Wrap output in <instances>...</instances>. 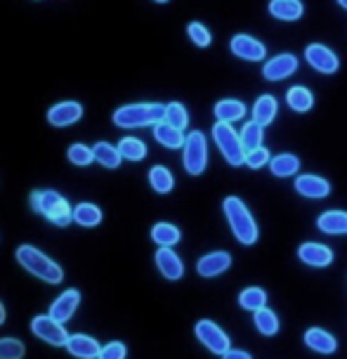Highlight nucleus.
Instances as JSON below:
<instances>
[{
    "instance_id": "37",
    "label": "nucleus",
    "mask_w": 347,
    "mask_h": 359,
    "mask_svg": "<svg viewBox=\"0 0 347 359\" xmlns=\"http://www.w3.org/2000/svg\"><path fill=\"white\" fill-rule=\"evenodd\" d=\"M27 357V345L19 338L3 336L0 338V359H24Z\"/></svg>"
},
{
    "instance_id": "12",
    "label": "nucleus",
    "mask_w": 347,
    "mask_h": 359,
    "mask_svg": "<svg viewBox=\"0 0 347 359\" xmlns=\"http://www.w3.org/2000/svg\"><path fill=\"white\" fill-rule=\"evenodd\" d=\"M298 72V57L293 53H281V55H274L269 57L262 67V79L269 81V83H276V81H286L288 76H293Z\"/></svg>"
},
{
    "instance_id": "16",
    "label": "nucleus",
    "mask_w": 347,
    "mask_h": 359,
    "mask_svg": "<svg viewBox=\"0 0 347 359\" xmlns=\"http://www.w3.org/2000/svg\"><path fill=\"white\" fill-rule=\"evenodd\" d=\"M231 267V255L227 251H213V253H205L201 258L196 260V274L203 279H213L220 277L227 269Z\"/></svg>"
},
{
    "instance_id": "33",
    "label": "nucleus",
    "mask_w": 347,
    "mask_h": 359,
    "mask_svg": "<svg viewBox=\"0 0 347 359\" xmlns=\"http://www.w3.org/2000/svg\"><path fill=\"white\" fill-rule=\"evenodd\" d=\"M239 307L248 312H258L262 307H267V291L260 286H248L239 293Z\"/></svg>"
},
{
    "instance_id": "1",
    "label": "nucleus",
    "mask_w": 347,
    "mask_h": 359,
    "mask_svg": "<svg viewBox=\"0 0 347 359\" xmlns=\"http://www.w3.org/2000/svg\"><path fill=\"white\" fill-rule=\"evenodd\" d=\"M29 206L55 227H69L74 222L72 203L57 189H34L29 194Z\"/></svg>"
},
{
    "instance_id": "44",
    "label": "nucleus",
    "mask_w": 347,
    "mask_h": 359,
    "mask_svg": "<svg viewBox=\"0 0 347 359\" xmlns=\"http://www.w3.org/2000/svg\"><path fill=\"white\" fill-rule=\"evenodd\" d=\"M154 3H158V5H163V3H170V0H154Z\"/></svg>"
},
{
    "instance_id": "28",
    "label": "nucleus",
    "mask_w": 347,
    "mask_h": 359,
    "mask_svg": "<svg viewBox=\"0 0 347 359\" xmlns=\"http://www.w3.org/2000/svg\"><path fill=\"white\" fill-rule=\"evenodd\" d=\"M300 170V158L295 156V154H276L272 156V161H269V172H272L274 177H293L298 175Z\"/></svg>"
},
{
    "instance_id": "6",
    "label": "nucleus",
    "mask_w": 347,
    "mask_h": 359,
    "mask_svg": "<svg viewBox=\"0 0 347 359\" xmlns=\"http://www.w3.org/2000/svg\"><path fill=\"white\" fill-rule=\"evenodd\" d=\"M182 165L187 175L198 177L208 168V137L203 130H191L182 147Z\"/></svg>"
},
{
    "instance_id": "2",
    "label": "nucleus",
    "mask_w": 347,
    "mask_h": 359,
    "mask_svg": "<svg viewBox=\"0 0 347 359\" xmlns=\"http://www.w3.org/2000/svg\"><path fill=\"white\" fill-rule=\"evenodd\" d=\"M15 260L19 262V267L27 269L29 274H34L36 279L45 281V284H62L64 281V269L60 262H55L50 255H45L41 248L31 246V243H22L15 251Z\"/></svg>"
},
{
    "instance_id": "26",
    "label": "nucleus",
    "mask_w": 347,
    "mask_h": 359,
    "mask_svg": "<svg viewBox=\"0 0 347 359\" xmlns=\"http://www.w3.org/2000/svg\"><path fill=\"white\" fill-rule=\"evenodd\" d=\"M250 114H253V121H258L260 126L267 128L276 118V114H279V102H276L274 95H260Z\"/></svg>"
},
{
    "instance_id": "25",
    "label": "nucleus",
    "mask_w": 347,
    "mask_h": 359,
    "mask_svg": "<svg viewBox=\"0 0 347 359\" xmlns=\"http://www.w3.org/2000/svg\"><path fill=\"white\" fill-rule=\"evenodd\" d=\"M286 104L288 109H293L295 114H307L314 107V95L307 86H293L286 93Z\"/></svg>"
},
{
    "instance_id": "22",
    "label": "nucleus",
    "mask_w": 347,
    "mask_h": 359,
    "mask_svg": "<svg viewBox=\"0 0 347 359\" xmlns=\"http://www.w3.org/2000/svg\"><path fill=\"white\" fill-rule=\"evenodd\" d=\"M317 229L329 236L347 234V210H326L317 217Z\"/></svg>"
},
{
    "instance_id": "21",
    "label": "nucleus",
    "mask_w": 347,
    "mask_h": 359,
    "mask_svg": "<svg viewBox=\"0 0 347 359\" xmlns=\"http://www.w3.org/2000/svg\"><path fill=\"white\" fill-rule=\"evenodd\" d=\"M267 10L279 22H298L305 15L303 0H269Z\"/></svg>"
},
{
    "instance_id": "4",
    "label": "nucleus",
    "mask_w": 347,
    "mask_h": 359,
    "mask_svg": "<svg viewBox=\"0 0 347 359\" xmlns=\"http://www.w3.org/2000/svg\"><path fill=\"white\" fill-rule=\"evenodd\" d=\"M165 118V104L158 102H135V104H123L111 114L114 126L132 130V128L156 126Z\"/></svg>"
},
{
    "instance_id": "39",
    "label": "nucleus",
    "mask_w": 347,
    "mask_h": 359,
    "mask_svg": "<svg viewBox=\"0 0 347 359\" xmlns=\"http://www.w3.org/2000/svg\"><path fill=\"white\" fill-rule=\"evenodd\" d=\"M269 161H272V156H269L267 147H258V149H250L246 154V165H248L250 170L265 168V165H269Z\"/></svg>"
},
{
    "instance_id": "38",
    "label": "nucleus",
    "mask_w": 347,
    "mask_h": 359,
    "mask_svg": "<svg viewBox=\"0 0 347 359\" xmlns=\"http://www.w3.org/2000/svg\"><path fill=\"white\" fill-rule=\"evenodd\" d=\"M187 36H189V41L201 50L210 48V43H213V34H210V29L205 27L203 22H189L187 24Z\"/></svg>"
},
{
    "instance_id": "14",
    "label": "nucleus",
    "mask_w": 347,
    "mask_h": 359,
    "mask_svg": "<svg viewBox=\"0 0 347 359\" xmlns=\"http://www.w3.org/2000/svg\"><path fill=\"white\" fill-rule=\"evenodd\" d=\"M333 251L326 243H317V241H305L298 246V260L303 262L307 267H317V269H324L329 267L333 262Z\"/></svg>"
},
{
    "instance_id": "3",
    "label": "nucleus",
    "mask_w": 347,
    "mask_h": 359,
    "mask_svg": "<svg viewBox=\"0 0 347 359\" xmlns=\"http://www.w3.org/2000/svg\"><path fill=\"white\" fill-rule=\"evenodd\" d=\"M222 213L227 217L231 234L236 236V241L243 243V246H253L260 239V229L258 222H255L253 213L248 210L246 203L241 201L239 196H227L222 201Z\"/></svg>"
},
{
    "instance_id": "24",
    "label": "nucleus",
    "mask_w": 347,
    "mask_h": 359,
    "mask_svg": "<svg viewBox=\"0 0 347 359\" xmlns=\"http://www.w3.org/2000/svg\"><path fill=\"white\" fill-rule=\"evenodd\" d=\"M102 208L97 206V203H90V201H81L74 206V222L79 224V227L83 229H93L97 227V224H102Z\"/></svg>"
},
{
    "instance_id": "40",
    "label": "nucleus",
    "mask_w": 347,
    "mask_h": 359,
    "mask_svg": "<svg viewBox=\"0 0 347 359\" xmlns=\"http://www.w3.org/2000/svg\"><path fill=\"white\" fill-rule=\"evenodd\" d=\"M97 359H128V345L121 341H111L102 345V352Z\"/></svg>"
},
{
    "instance_id": "23",
    "label": "nucleus",
    "mask_w": 347,
    "mask_h": 359,
    "mask_svg": "<svg viewBox=\"0 0 347 359\" xmlns=\"http://www.w3.org/2000/svg\"><path fill=\"white\" fill-rule=\"evenodd\" d=\"M154 140H156L161 147H165V149H182L187 135H184V130H179V128L161 121V123L154 126Z\"/></svg>"
},
{
    "instance_id": "42",
    "label": "nucleus",
    "mask_w": 347,
    "mask_h": 359,
    "mask_svg": "<svg viewBox=\"0 0 347 359\" xmlns=\"http://www.w3.org/2000/svg\"><path fill=\"white\" fill-rule=\"evenodd\" d=\"M5 322H8V310H5V303L0 300V326H3Z\"/></svg>"
},
{
    "instance_id": "9",
    "label": "nucleus",
    "mask_w": 347,
    "mask_h": 359,
    "mask_svg": "<svg viewBox=\"0 0 347 359\" xmlns=\"http://www.w3.org/2000/svg\"><path fill=\"white\" fill-rule=\"evenodd\" d=\"M305 60L314 69V72H319V74H324V76L336 74L338 69H340L338 55L333 53L329 45H324V43H310V45H307V48H305Z\"/></svg>"
},
{
    "instance_id": "17",
    "label": "nucleus",
    "mask_w": 347,
    "mask_h": 359,
    "mask_svg": "<svg viewBox=\"0 0 347 359\" xmlns=\"http://www.w3.org/2000/svg\"><path fill=\"white\" fill-rule=\"evenodd\" d=\"M154 262H156V269L163 279L179 281L184 277V262L172 248H158L156 255H154Z\"/></svg>"
},
{
    "instance_id": "18",
    "label": "nucleus",
    "mask_w": 347,
    "mask_h": 359,
    "mask_svg": "<svg viewBox=\"0 0 347 359\" xmlns=\"http://www.w3.org/2000/svg\"><path fill=\"white\" fill-rule=\"evenodd\" d=\"M64 350H67L69 355L76 357V359H97L100 352H102V345H100L97 338H93V336H86V333H74V336H69Z\"/></svg>"
},
{
    "instance_id": "11",
    "label": "nucleus",
    "mask_w": 347,
    "mask_h": 359,
    "mask_svg": "<svg viewBox=\"0 0 347 359\" xmlns=\"http://www.w3.org/2000/svg\"><path fill=\"white\" fill-rule=\"evenodd\" d=\"M229 50H231V55L239 57V60H243V62H262L267 57L265 43L258 41V38H253V36H248V34L231 36Z\"/></svg>"
},
{
    "instance_id": "15",
    "label": "nucleus",
    "mask_w": 347,
    "mask_h": 359,
    "mask_svg": "<svg viewBox=\"0 0 347 359\" xmlns=\"http://www.w3.org/2000/svg\"><path fill=\"white\" fill-rule=\"evenodd\" d=\"M79 305H81V291L79 288H67V291H62L60 296L53 300L48 314L53 319H57L60 324H67L76 314V310H79Z\"/></svg>"
},
{
    "instance_id": "32",
    "label": "nucleus",
    "mask_w": 347,
    "mask_h": 359,
    "mask_svg": "<svg viewBox=\"0 0 347 359\" xmlns=\"http://www.w3.org/2000/svg\"><path fill=\"white\" fill-rule=\"evenodd\" d=\"M253 324H255V329H258V333H262V336H267V338L276 336L281 329L279 317H276V312H272L269 307H262V310L253 312Z\"/></svg>"
},
{
    "instance_id": "10",
    "label": "nucleus",
    "mask_w": 347,
    "mask_h": 359,
    "mask_svg": "<svg viewBox=\"0 0 347 359\" xmlns=\"http://www.w3.org/2000/svg\"><path fill=\"white\" fill-rule=\"evenodd\" d=\"M83 104L76 100H64V102H57L48 109V114H45V121H48L53 128H69L74 123H79L83 118Z\"/></svg>"
},
{
    "instance_id": "13",
    "label": "nucleus",
    "mask_w": 347,
    "mask_h": 359,
    "mask_svg": "<svg viewBox=\"0 0 347 359\" xmlns=\"http://www.w3.org/2000/svg\"><path fill=\"white\" fill-rule=\"evenodd\" d=\"M293 189L298 191L300 196L317 201V198H326L331 194V182L321 175H314V172H303V175H295Z\"/></svg>"
},
{
    "instance_id": "43",
    "label": "nucleus",
    "mask_w": 347,
    "mask_h": 359,
    "mask_svg": "<svg viewBox=\"0 0 347 359\" xmlns=\"http://www.w3.org/2000/svg\"><path fill=\"white\" fill-rule=\"evenodd\" d=\"M336 3L340 5V8H343V10H347V0H336Z\"/></svg>"
},
{
    "instance_id": "29",
    "label": "nucleus",
    "mask_w": 347,
    "mask_h": 359,
    "mask_svg": "<svg viewBox=\"0 0 347 359\" xmlns=\"http://www.w3.org/2000/svg\"><path fill=\"white\" fill-rule=\"evenodd\" d=\"M93 154H95V163H100L102 168H107V170H116L123 163V156H121L118 147H114L109 142H95Z\"/></svg>"
},
{
    "instance_id": "30",
    "label": "nucleus",
    "mask_w": 347,
    "mask_h": 359,
    "mask_svg": "<svg viewBox=\"0 0 347 359\" xmlns=\"http://www.w3.org/2000/svg\"><path fill=\"white\" fill-rule=\"evenodd\" d=\"M147 180H149L151 189L156 191V194H170V191L175 189V177H172V172L165 168V165H151Z\"/></svg>"
},
{
    "instance_id": "34",
    "label": "nucleus",
    "mask_w": 347,
    "mask_h": 359,
    "mask_svg": "<svg viewBox=\"0 0 347 359\" xmlns=\"http://www.w3.org/2000/svg\"><path fill=\"white\" fill-rule=\"evenodd\" d=\"M239 135H241V142L246 147V151L258 149V147H262V142H265V126H260L258 121L250 118L248 123H243Z\"/></svg>"
},
{
    "instance_id": "7",
    "label": "nucleus",
    "mask_w": 347,
    "mask_h": 359,
    "mask_svg": "<svg viewBox=\"0 0 347 359\" xmlns=\"http://www.w3.org/2000/svg\"><path fill=\"white\" fill-rule=\"evenodd\" d=\"M194 336H196V341L201 343L205 350L213 352V355L222 357L224 352L231 348L229 336L213 322V319H198L194 326Z\"/></svg>"
},
{
    "instance_id": "5",
    "label": "nucleus",
    "mask_w": 347,
    "mask_h": 359,
    "mask_svg": "<svg viewBox=\"0 0 347 359\" xmlns=\"http://www.w3.org/2000/svg\"><path fill=\"white\" fill-rule=\"evenodd\" d=\"M213 142L220 149L222 158L227 161L231 168H239V165H246V147L241 142V135L234 130L231 123H213Z\"/></svg>"
},
{
    "instance_id": "35",
    "label": "nucleus",
    "mask_w": 347,
    "mask_h": 359,
    "mask_svg": "<svg viewBox=\"0 0 347 359\" xmlns=\"http://www.w3.org/2000/svg\"><path fill=\"white\" fill-rule=\"evenodd\" d=\"M67 158L72 165H79V168H86V165L95 163V154H93V147L83 144V142H76L67 149Z\"/></svg>"
},
{
    "instance_id": "19",
    "label": "nucleus",
    "mask_w": 347,
    "mask_h": 359,
    "mask_svg": "<svg viewBox=\"0 0 347 359\" xmlns=\"http://www.w3.org/2000/svg\"><path fill=\"white\" fill-rule=\"evenodd\" d=\"M303 341H305L307 348H310L312 352H317V355H333V352L338 350V338L333 336L331 331L321 329V326H312V329H307Z\"/></svg>"
},
{
    "instance_id": "36",
    "label": "nucleus",
    "mask_w": 347,
    "mask_h": 359,
    "mask_svg": "<svg viewBox=\"0 0 347 359\" xmlns=\"http://www.w3.org/2000/svg\"><path fill=\"white\" fill-rule=\"evenodd\" d=\"M165 123L179 128V130H184V128L189 126V111L187 107L182 104V102H170V104H165Z\"/></svg>"
},
{
    "instance_id": "8",
    "label": "nucleus",
    "mask_w": 347,
    "mask_h": 359,
    "mask_svg": "<svg viewBox=\"0 0 347 359\" xmlns=\"http://www.w3.org/2000/svg\"><path fill=\"white\" fill-rule=\"evenodd\" d=\"M31 333L36 338H41L43 343L53 345V348H64L69 341V331L67 326L60 324L57 319H53L50 314H38V317L31 319Z\"/></svg>"
},
{
    "instance_id": "31",
    "label": "nucleus",
    "mask_w": 347,
    "mask_h": 359,
    "mask_svg": "<svg viewBox=\"0 0 347 359\" xmlns=\"http://www.w3.org/2000/svg\"><path fill=\"white\" fill-rule=\"evenodd\" d=\"M118 151L121 156H123V161H132V163H140L147 158V154H149V149H147V144L142 142L140 137H123L118 142Z\"/></svg>"
},
{
    "instance_id": "20",
    "label": "nucleus",
    "mask_w": 347,
    "mask_h": 359,
    "mask_svg": "<svg viewBox=\"0 0 347 359\" xmlns=\"http://www.w3.org/2000/svg\"><path fill=\"white\" fill-rule=\"evenodd\" d=\"M248 114L246 104H243L241 100H234V97H224L220 102H215L213 107V116L215 121H220V123H231L234 126L236 121H243Z\"/></svg>"
},
{
    "instance_id": "27",
    "label": "nucleus",
    "mask_w": 347,
    "mask_h": 359,
    "mask_svg": "<svg viewBox=\"0 0 347 359\" xmlns=\"http://www.w3.org/2000/svg\"><path fill=\"white\" fill-rule=\"evenodd\" d=\"M179 239H182V232H179V227L172 222H156L151 227V241L156 243L158 248H172Z\"/></svg>"
},
{
    "instance_id": "41",
    "label": "nucleus",
    "mask_w": 347,
    "mask_h": 359,
    "mask_svg": "<svg viewBox=\"0 0 347 359\" xmlns=\"http://www.w3.org/2000/svg\"><path fill=\"white\" fill-rule=\"evenodd\" d=\"M220 359H253V355L246 350H234V348H229Z\"/></svg>"
}]
</instances>
